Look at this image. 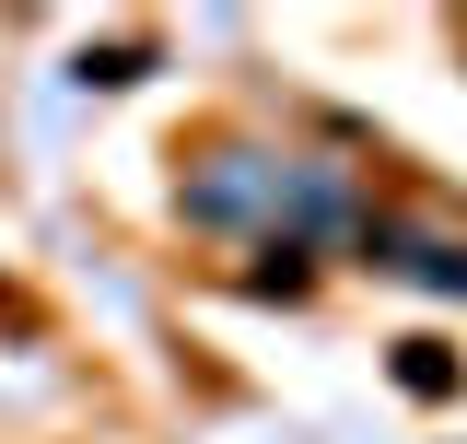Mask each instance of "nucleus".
<instances>
[{
  "label": "nucleus",
  "mask_w": 467,
  "mask_h": 444,
  "mask_svg": "<svg viewBox=\"0 0 467 444\" xmlns=\"http://www.w3.org/2000/svg\"><path fill=\"white\" fill-rule=\"evenodd\" d=\"M398 386H409V397H444V386H456V363H444L432 339H409V351H398Z\"/></svg>",
  "instance_id": "nucleus-1"
}]
</instances>
